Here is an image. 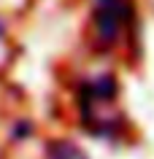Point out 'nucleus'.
<instances>
[{
    "instance_id": "1",
    "label": "nucleus",
    "mask_w": 154,
    "mask_h": 159,
    "mask_svg": "<svg viewBox=\"0 0 154 159\" xmlns=\"http://www.w3.org/2000/svg\"><path fill=\"white\" fill-rule=\"evenodd\" d=\"M119 84L116 75L103 73L84 78L76 89L78 121L89 135L103 140H116L124 132V113L119 111Z\"/></svg>"
},
{
    "instance_id": "2",
    "label": "nucleus",
    "mask_w": 154,
    "mask_h": 159,
    "mask_svg": "<svg viewBox=\"0 0 154 159\" xmlns=\"http://www.w3.org/2000/svg\"><path fill=\"white\" fill-rule=\"evenodd\" d=\"M133 0H92V35L103 49H116L133 30Z\"/></svg>"
},
{
    "instance_id": "3",
    "label": "nucleus",
    "mask_w": 154,
    "mask_h": 159,
    "mask_svg": "<svg viewBox=\"0 0 154 159\" xmlns=\"http://www.w3.org/2000/svg\"><path fill=\"white\" fill-rule=\"evenodd\" d=\"M46 159H89L73 140H51L46 146Z\"/></svg>"
},
{
    "instance_id": "4",
    "label": "nucleus",
    "mask_w": 154,
    "mask_h": 159,
    "mask_svg": "<svg viewBox=\"0 0 154 159\" xmlns=\"http://www.w3.org/2000/svg\"><path fill=\"white\" fill-rule=\"evenodd\" d=\"M30 132H33L30 121H16V129H14V135H16V138H27Z\"/></svg>"
},
{
    "instance_id": "5",
    "label": "nucleus",
    "mask_w": 154,
    "mask_h": 159,
    "mask_svg": "<svg viewBox=\"0 0 154 159\" xmlns=\"http://www.w3.org/2000/svg\"><path fill=\"white\" fill-rule=\"evenodd\" d=\"M6 33H8V27H6V22H3V16H0V38H6Z\"/></svg>"
}]
</instances>
